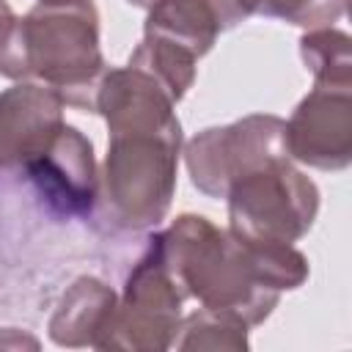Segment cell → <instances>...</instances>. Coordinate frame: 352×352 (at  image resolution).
Listing matches in <instances>:
<instances>
[{
	"label": "cell",
	"mask_w": 352,
	"mask_h": 352,
	"mask_svg": "<svg viewBox=\"0 0 352 352\" xmlns=\"http://www.w3.org/2000/svg\"><path fill=\"white\" fill-rule=\"evenodd\" d=\"M154 242L187 297L245 327L261 324L280 292L308 280V258L294 245L245 242L201 214L176 217Z\"/></svg>",
	"instance_id": "cell-1"
},
{
	"label": "cell",
	"mask_w": 352,
	"mask_h": 352,
	"mask_svg": "<svg viewBox=\"0 0 352 352\" xmlns=\"http://www.w3.org/2000/svg\"><path fill=\"white\" fill-rule=\"evenodd\" d=\"M28 77L55 88L63 104L91 110L104 77L99 14L91 0L38 3L22 16Z\"/></svg>",
	"instance_id": "cell-2"
},
{
	"label": "cell",
	"mask_w": 352,
	"mask_h": 352,
	"mask_svg": "<svg viewBox=\"0 0 352 352\" xmlns=\"http://www.w3.org/2000/svg\"><path fill=\"white\" fill-rule=\"evenodd\" d=\"M182 138L154 132L110 135L99 198L104 214L129 231H143L165 220L179 168Z\"/></svg>",
	"instance_id": "cell-3"
},
{
	"label": "cell",
	"mask_w": 352,
	"mask_h": 352,
	"mask_svg": "<svg viewBox=\"0 0 352 352\" xmlns=\"http://www.w3.org/2000/svg\"><path fill=\"white\" fill-rule=\"evenodd\" d=\"M226 201L228 231L258 245H294L311 231L319 212V190L292 165V157L239 176Z\"/></svg>",
	"instance_id": "cell-4"
},
{
	"label": "cell",
	"mask_w": 352,
	"mask_h": 352,
	"mask_svg": "<svg viewBox=\"0 0 352 352\" xmlns=\"http://www.w3.org/2000/svg\"><path fill=\"white\" fill-rule=\"evenodd\" d=\"M187 292L170 272L157 242L132 267L124 294L113 311L99 349H129V352H162L170 349L182 302Z\"/></svg>",
	"instance_id": "cell-5"
},
{
	"label": "cell",
	"mask_w": 352,
	"mask_h": 352,
	"mask_svg": "<svg viewBox=\"0 0 352 352\" xmlns=\"http://www.w3.org/2000/svg\"><path fill=\"white\" fill-rule=\"evenodd\" d=\"M286 157V121L264 113L245 116L228 126H209L184 146L190 179L209 198H226L239 176Z\"/></svg>",
	"instance_id": "cell-6"
},
{
	"label": "cell",
	"mask_w": 352,
	"mask_h": 352,
	"mask_svg": "<svg viewBox=\"0 0 352 352\" xmlns=\"http://www.w3.org/2000/svg\"><path fill=\"white\" fill-rule=\"evenodd\" d=\"M25 170L41 201L60 217H85L99 201L94 146L77 126L60 124Z\"/></svg>",
	"instance_id": "cell-7"
},
{
	"label": "cell",
	"mask_w": 352,
	"mask_h": 352,
	"mask_svg": "<svg viewBox=\"0 0 352 352\" xmlns=\"http://www.w3.org/2000/svg\"><path fill=\"white\" fill-rule=\"evenodd\" d=\"M286 148L302 165L344 170L352 162V88L314 85L286 121Z\"/></svg>",
	"instance_id": "cell-8"
},
{
	"label": "cell",
	"mask_w": 352,
	"mask_h": 352,
	"mask_svg": "<svg viewBox=\"0 0 352 352\" xmlns=\"http://www.w3.org/2000/svg\"><path fill=\"white\" fill-rule=\"evenodd\" d=\"M176 102L168 91L135 66L107 69L99 91L94 113H102L110 135L118 132H154L182 138V124L176 118Z\"/></svg>",
	"instance_id": "cell-9"
},
{
	"label": "cell",
	"mask_w": 352,
	"mask_h": 352,
	"mask_svg": "<svg viewBox=\"0 0 352 352\" xmlns=\"http://www.w3.org/2000/svg\"><path fill=\"white\" fill-rule=\"evenodd\" d=\"M63 124V99L55 88L16 82L0 94V170L25 168Z\"/></svg>",
	"instance_id": "cell-10"
},
{
	"label": "cell",
	"mask_w": 352,
	"mask_h": 352,
	"mask_svg": "<svg viewBox=\"0 0 352 352\" xmlns=\"http://www.w3.org/2000/svg\"><path fill=\"white\" fill-rule=\"evenodd\" d=\"M118 297L99 278H77L60 297L52 319L50 338L58 346H96L107 333Z\"/></svg>",
	"instance_id": "cell-11"
},
{
	"label": "cell",
	"mask_w": 352,
	"mask_h": 352,
	"mask_svg": "<svg viewBox=\"0 0 352 352\" xmlns=\"http://www.w3.org/2000/svg\"><path fill=\"white\" fill-rule=\"evenodd\" d=\"M220 30L223 19L212 0H157L143 25V36L168 41L195 60L212 50Z\"/></svg>",
	"instance_id": "cell-12"
},
{
	"label": "cell",
	"mask_w": 352,
	"mask_h": 352,
	"mask_svg": "<svg viewBox=\"0 0 352 352\" xmlns=\"http://www.w3.org/2000/svg\"><path fill=\"white\" fill-rule=\"evenodd\" d=\"M300 55L316 85L352 88V38L344 30L314 28L300 38Z\"/></svg>",
	"instance_id": "cell-13"
},
{
	"label": "cell",
	"mask_w": 352,
	"mask_h": 352,
	"mask_svg": "<svg viewBox=\"0 0 352 352\" xmlns=\"http://www.w3.org/2000/svg\"><path fill=\"white\" fill-rule=\"evenodd\" d=\"M126 66H135L148 77H154L173 102H179L195 82V58L168 41L148 36H143V41L132 50Z\"/></svg>",
	"instance_id": "cell-14"
},
{
	"label": "cell",
	"mask_w": 352,
	"mask_h": 352,
	"mask_svg": "<svg viewBox=\"0 0 352 352\" xmlns=\"http://www.w3.org/2000/svg\"><path fill=\"white\" fill-rule=\"evenodd\" d=\"M170 346L176 349H248V327L231 316L201 308L179 319Z\"/></svg>",
	"instance_id": "cell-15"
},
{
	"label": "cell",
	"mask_w": 352,
	"mask_h": 352,
	"mask_svg": "<svg viewBox=\"0 0 352 352\" xmlns=\"http://www.w3.org/2000/svg\"><path fill=\"white\" fill-rule=\"evenodd\" d=\"M245 16H272L297 28H330L346 11V0H236Z\"/></svg>",
	"instance_id": "cell-16"
},
{
	"label": "cell",
	"mask_w": 352,
	"mask_h": 352,
	"mask_svg": "<svg viewBox=\"0 0 352 352\" xmlns=\"http://www.w3.org/2000/svg\"><path fill=\"white\" fill-rule=\"evenodd\" d=\"M0 346H14V349L30 346V349H38V341L30 338V336H25V333H19V330H3L0 333Z\"/></svg>",
	"instance_id": "cell-17"
},
{
	"label": "cell",
	"mask_w": 352,
	"mask_h": 352,
	"mask_svg": "<svg viewBox=\"0 0 352 352\" xmlns=\"http://www.w3.org/2000/svg\"><path fill=\"white\" fill-rule=\"evenodd\" d=\"M11 19H14V11H11V6H8L6 0H0V30H3V28H6Z\"/></svg>",
	"instance_id": "cell-18"
},
{
	"label": "cell",
	"mask_w": 352,
	"mask_h": 352,
	"mask_svg": "<svg viewBox=\"0 0 352 352\" xmlns=\"http://www.w3.org/2000/svg\"><path fill=\"white\" fill-rule=\"evenodd\" d=\"M126 3H132V6H138V8H151L157 0H126Z\"/></svg>",
	"instance_id": "cell-19"
},
{
	"label": "cell",
	"mask_w": 352,
	"mask_h": 352,
	"mask_svg": "<svg viewBox=\"0 0 352 352\" xmlns=\"http://www.w3.org/2000/svg\"><path fill=\"white\" fill-rule=\"evenodd\" d=\"M38 3H63V0H38Z\"/></svg>",
	"instance_id": "cell-20"
}]
</instances>
